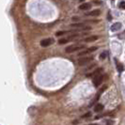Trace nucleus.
Masks as SVG:
<instances>
[{
	"label": "nucleus",
	"mask_w": 125,
	"mask_h": 125,
	"mask_svg": "<svg viewBox=\"0 0 125 125\" xmlns=\"http://www.w3.org/2000/svg\"><path fill=\"white\" fill-rule=\"evenodd\" d=\"M85 48V45H83V44H74V45H71V46H68L67 48H66V53H74L76 51L78 50H81V49H84Z\"/></svg>",
	"instance_id": "obj_1"
},
{
	"label": "nucleus",
	"mask_w": 125,
	"mask_h": 125,
	"mask_svg": "<svg viewBox=\"0 0 125 125\" xmlns=\"http://www.w3.org/2000/svg\"><path fill=\"white\" fill-rule=\"evenodd\" d=\"M93 60V56H82L78 59V65L79 66H85L88 65Z\"/></svg>",
	"instance_id": "obj_2"
},
{
	"label": "nucleus",
	"mask_w": 125,
	"mask_h": 125,
	"mask_svg": "<svg viewBox=\"0 0 125 125\" xmlns=\"http://www.w3.org/2000/svg\"><path fill=\"white\" fill-rule=\"evenodd\" d=\"M73 27H74L77 31H81V30H90L91 27L90 26H87L84 24H73L72 25Z\"/></svg>",
	"instance_id": "obj_3"
},
{
	"label": "nucleus",
	"mask_w": 125,
	"mask_h": 125,
	"mask_svg": "<svg viewBox=\"0 0 125 125\" xmlns=\"http://www.w3.org/2000/svg\"><path fill=\"white\" fill-rule=\"evenodd\" d=\"M104 76L103 74H100V75H98V76H96V77H94V78H93L94 87L98 88L101 84L103 83V81H104Z\"/></svg>",
	"instance_id": "obj_4"
},
{
	"label": "nucleus",
	"mask_w": 125,
	"mask_h": 125,
	"mask_svg": "<svg viewBox=\"0 0 125 125\" xmlns=\"http://www.w3.org/2000/svg\"><path fill=\"white\" fill-rule=\"evenodd\" d=\"M98 49V47L97 46H92V47H90V48H88L87 50L83 51V52H80L79 54H78V56H85L86 55H88V54H90V53H92L94 51H96Z\"/></svg>",
	"instance_id": "obj_5"
},
{
	"label": "nucleus",
	"mask_w": 125,
	"mask_h": 125,
	"mask_svg": "<svg viewBox=\"0 0 125 125\" xmlns=\"http://www.w3.org/2000/svg\"><path fill=\"white\" fill-rule=\"evenodd\" d=\"M54 43V40L53 39H45V40H42L41 41V46L42 47H48L51 44Z\"/></svg>",
	"instance_id": "obj_6"
},
{
	"label": "nucleus",
	"mask_w": 125,
	"mask_h": 125,
	"mask_svg": "<svg viewBox=\"0 0 125 125\" xmlns=\"http://www.w3.org/2000/svg\"><path fill=\"white\" fill-rule=\"evenodd\" d=\"M103 72V68H98V69L94 70L93 72H91V73H87V77H96V76H98V75L101 74V73Z\"/></svg>",
	"instance_id": "obj_7"
},
{
	"label": "nucleus",
	"mask_w": 125,
	"mask_h": 125,
	"mask_svg": "<svg viewBox=\"0 0 125 125\" xmlns=\"http://www.w3.org/2000/svg\"><path fill=\"white\" fill-rule=\"evenodd\" d=\"M101 14V10H93L91 11H89L86 14V16H91V17H97Z\"/></svg>",
	"instance_id": "obj_8"
},
{
	"label": "nucleus",
	"mask_w": 125,
	"mask_h": 125,
	"mask_svg": "<svg viewBox=\"0 0 125 125\" xmlns=\"http://www.w3.org/2000/svg\"><path fill=\"white\" fill-rule=\"evenodd\" d=\"M90 8H91V4H89V3H83V4H81L79 6V10H90Z\"/></svg>",
	"instance_id": "obj_9"
},
{
	"label": "nucleus",
	"mask_w": 125,
	"mask_h": 125,
	"mask_svg": "<svg viewBox=\"0 0 125 125\" xmlns=\"http://www.w3.org/2000/svg\"><path fill=\"white\" fill-rule=\"evenodd\" d=\"M120 28H121V24L120 23H116V24L112 25V26H111V30L112 31H118Z\"/></svg>",
	"instance_id": "obj_10"
},
{
	"label": "nucleus",
	"mask_w": 125,
	"mask_h": 125,
	"mask_svg": "<svg viewBox=\"0 0 125 125\" xmlns=\"http://www.w3.org/2000/svg\"><path fill=\"white\" fill-rule=\"evenodd\" d=\"M96 40H98V36H90V37L86 38L84 41L86 42H95Z\"/></svg>",
	"instance_id": "obj_11"
},
{
	"label": "nucleus",
	"mask_w": 125,
	"mask_h": 125,
	"mask_svg": "<svg viewBox=\"0 0 125 125\" xmlns=\"http://www.w3.org/2000/svg\"><path fill=\"white\" fill-rule=\"evenodd\" d=\"M103 109H104V105L101 104H97L94 106V111L95 112H101V111H103Z\"/></svg>",
	"instance_id": "obj_12"
},
{
	"label": "nucleus",
	"mask_w": 125,
	"mask_h": 125,
	"mask_svg": "<svg viewBox=\"0 0 125 125\" xmlns=\"http://www.w3.org/2000/svg\"><path fill=\"white\" fill-rule=\"evenodd\" d=\"M70 41L68 40V38H65V39H60L59 41H58V43L59 44H65L67 43V42H69Z\"/></svg>",
	"instance_id": "obj_13"
},
{
	"label": "nucleus",
	"mask_w": 125,
	"mask_h": 125,
	"mask_svg": "<svg viewBox=\"0 0 125 125\" xmlns=\"http://www.w3.org/2000/svg\"><path fill=\"white\" fill-rule=\"evenodd\" d=\"M107 57V52L106 51H104V52H103L102 54L100 55V58L102 60H104V59H105Z\"/></svg>",
	"instance_id": "obj_14"
},
{
	"label": "nucleus",
	"mask_w": 125,
	"mask_h": 125,
	"mask_svg": "<svg viewBox=\"0 0 125 125\" xmlns=\"http://www.w3.org/2000/svg\"><path fill=\"white\" fill-rule=\"evenodd\" d=\"M117 68H118V71H119V73H121V72L123 71V66H122V64H120V63L117 62Z\"/></svg>",
	"instance_id": "obj_15"
},
{
	"label": "nucleus",
	"mask_w": 125,
	"mask_h": 125,
	"mask_svg": "<svg viewBox=\"0 0 125 125\" xmlns=\"http://www.w3.org/2000/svg\"><path fill=\"white\" fill-rule=\"evenodd\" d=\"M119 8H120V9H122V10H125V1L120 2V4H119Z\"/></svg>",
	"instance_id": "obj_16"
},
{
	"label": "nucleus",
	"mask_w": 125,
	"mask_h": 125,
	"mask_svg": "<svg viewBox=\"0 0 125 125\" xmlns=\"http://www.w3.org/2000/svg\"><path fill=\"white\" fill-rule=\"evenodd\" d=\"M90 116H91V113H90V112H88L87 114H85V115H84V116H83L82 118H83V119H88V117H90Z\"/></svg>",
	"instance_id": "obj_17"
},
{
	"label": "nucleus",
	"mask_w": 125,
	"mask_h": 125,
	"mask_svg": "<svg viewBox=\"0 0 125 125\" xmlns=\"http://www.w3.org/2000/svg\"><path fill=\"white\" fill-rule=\"evenodd\" d=\"M94 67H95V64H92V65H90L88 68H87V69H86V71H90V70L92 69V68H94Z\"/></svg>",
	"instance_id": "obj_18"
},
{
	"label": "nucleus",
	"mask_w": 125,
	"mask_h": 125,
	"mask_svg": "<svg viewBox=\"0 0 125 125\" xmlns=\"http://www.w3.org/2000/svg\"><path fill=\"white\" fill-rule=\"evenodd\" d=\"M65 33H66L65 31H59V32H57V33H56V36H61V35L65 34Z\"/></svg>",
	"instance_id": "obj_19"
},
{
	"label": "nucleus",
	"mask_w": 125,
	"mask_h": 125,
	"mask_svg": "<svg viewBox=\"0 0 125 125\" xmlns=\"http://www.w3.org/2000/svg\"><path fill=\"white\" fill-rule=\"evenodd\" d=\"M93 2H94V4H98V5H100L101 4L100 1H97V0H95V1H93Z\"/></svg>",
	"instance_id": "obj_20"
},
{
	"label": "nucleus",
	"mask_w": 125,
	"mask_h": 125,
	"mask_svg": "<svg viewBox=\"0 0 125 125\" xmlns=\"http://www.w3.org/2000/svg\"><path fill=\"white\" fill-rule=\"evenodd\" d=\"M88 125H99V124H95V123H91V124H88Z\"/></svg>",
	"instance_id": "obj_21"
}]
</instances>
